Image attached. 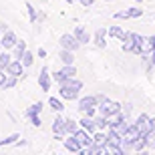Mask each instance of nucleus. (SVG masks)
<instances>
[{
    "label": "nucleus",
    "mask_w": 155,
    "mask_h": 155,
    "mask_svg": "<svg viewBox=\"0 0 155 155\" xmlns=\"http://www.w3.org/2000/svg\"><path fill=\"white\" fill-rule=\"evenodd\" d=\"M83 89V83L75 77L63 81L61 83V99H67V101H73V99L79 97V91Z\"/></svg>",
    "instance_id": "1"
},
{
    "label": "nucleus",
    "mask_w": 155,
    "mask_h": 155,
    "mask_svg": "<svg viewBox=\"0 0 155 155\" xmlns=\"http://www.w3.org/2000/svg\"><path fill=\"white\" fill-rule=\"evenodd\" d=\"M97 103H99V113L103 117L115 115V113L121 111V105L115 103V101H111V99H107L105 95H97Z\"/></svg>",
    "instance_id": "2"
},
{
    "label": "nucleus",
    "mask_w": 155,
    "mask_h": 155,
    "mask_svg": "<svg viewBox=\"0 0 155 155\" xmlns=\"http://www.w3.org/2000/svg\"><path fill=\"white\" fill-rule=\"evenodd\" d=\"M141 40H143V36L137 35V32H125V36H123V51L125 52H137Z\"/></svg>",
    "instance_id": "3"
},
{
    "label": "nucleus",
    "mask_w": 155,
    "mask_h": 155,
    "mask_svg": "<svg viewBox=\"0 0 155 155\" xmlns=\"http://www.w3.org/2000/svg\"><path fill=\"white\" fill-rule=\"evenodd\" d=\"M97 97H85L79 101V111L83 113V115L87 117H93L95 115V107H97Z\"/></svg>",
    "instance_id": "4"
},
{
    "label": "nucleus",
    "mask_w": 155,
    "mask_h": 155,
    "mask_svg": "<svg viewBox=\"0 0 155 155\" xmlns=\"http://www.w3.org/2000/svg\"><path fill=\"white\" fill-rule=\"evenodd\" d=\"M58 42H61V48H67V51H73V52H75L77 48L81 46V42L77 40V36L75 35H69V32L61 36V38H58Z\"/></svg>",
    "instance_id": "5"
},
{
    "label": "nucleus",
    "mask_w": 155,
    "mask_h": 155,
    "mask_svg": "<svg viewBox=\"0 0 155 155\" xmlns=\"http://www.w3.org/2000/svg\"><path fill=\"white\" fill-rule=\"evenodd\" d=\"M75 75H77L75 67H73V64H64V67H63L61 71H58V73H54V75H52V79L58 81V83H63V81L71 79V77H75Z\"/></svg>",
    "instance_id": "6"
},
{
    "label": "nucleus",
    "mask_w": 155,
    "mask_h": 155,
    "mask_svg": "<svg viewBox=\"0 0 155 155\" xmlns=\"http://www.w3.org/2000/svg\"><path fill=\"white\" fill-rule=\"evenodd\" d=\"M75 139L81 143V147H83V149H89V147L93 145V137L89 135V131H87V129H77Z\"/></svg>",
    "instance_id": "7"
},
{
    "label": "nucleus",
    "mask_w": 155,
    "mask_h": 155,
    "mask_svg": "<svg viewBox=\"0 0 155 155\" xmlns=\"http://www.w3.org/2000/svg\"><path fill=\"white\" fill-rule=\"evenodd\" d=\"M135 125H137V129L143 133V135H147V133L151 131V119H149V115L141 113V115L137 117V121H135Z\"/></svg>",
    "instance_id": "8"
},
{
    "label": "nucleus",
    "mask_w": 155,
    "mask_h": 155,
    "mask_svg": "<svg viewBox=\"0 0 155 155\" xmlns=\"http://www.w3.org/2000/svg\"><path fill=\"white\" fill-rule=\"evenodd\" d=\"M141 14H143V10H141V8H137V6H133V8H127V12H115V14H113V18L125 20V18H139Z\"/></svg>",
    "instance_id": "9"
},
{
    "label": "nucleus",
    "mask_w": 155,
    "mask_h": 155,
    "mask_svg": "<svg viewBox=\"0 0 155 155\" xmlns=\"http://www.w3.org/2000/svg\"><path fill=\"white\" fill-rule=\"evenodd\" d=\"M153 51H155V46H153V42H151V38H143V40H141V45H139V48H137V52L143 58H149Z\"/></svg>",
    "instance_id": "10"
},
{
    "label": "nucleus",
    "mask_w": 155,
    "mask_h": 155,
    "mask_svg": "<svg viewBox=\"0 0 155 155\" xmlns=\"http://www.w3.org/2000/svg\"><path fill=\"white\" fill-rule=\"evenodd\" d=\"M6 73L8 75H12V77H22V73H24V64H22V61H18V58H14L10 64H8V69H6Z\"/></svg>",
    "instance_id": "11"
},
{
    "label": "nucleus",
    "mask_w": 155,
    "mask_h": 155,
    "mask_svg": "<svg viewBox=\"0 0 155 155\" xmlns=\"http://www.w3.org/2000/svg\"><path fill=\"white\" fill-rule=\"evenodd\" d=\"M16 42H18V38H16V35H14L12 30H6L4 35L0 36V45L4 46V48H12Z\"/></svg>",
    "instance_id": "12"
},
{
    "label": "nucleus",
    "mask_w": 155,
    "mask_h": 155,
    "mask_svg": "<svg viewBox=\"0 0 155 155\" xmlns=\"http://www.w3.org/2000/svg\"><path fill=\"white\" fill-rule=\"evenodd\" d=\"M38 85L42 91H51V75H48V69L42 67L40 69V75H38Z\"/></svg>",
    "instance_id": "13"
},
{
    "label": "nucleus",
    "mask_w": 155,
    "mask_h": 155,
    "mask_svg": "<svg viewBox=\"0 0 155 155\" xmlns=\"http://www.w3.org/2000/svg\"><path fill=\"white\" fill-rule=\"evenodd\" d=\"M81 127H83V129H87L89 133L97 131V125H95V119H93V117H87V115H83V119H81Z\"/></svg>",
    "instance_id": "14"
},
{
    "label": "nucleus",
    "mask_w": 155,
    "mask_h": 155,
    "mask_svg": "<svg viewBox=\"0 0 155 155\" xmlns=\"http://www.w3.org/2000/svg\"><path fill=\"white\" fill-rule=\"evenodd\" d=\"M73 35L77 36V40H79L81 45H85V42H89V40H91V36H89V32H87V30L83 28V26H77Z\"/></svg>",
    "instance_id": "15"
},
{
    "label": "nucleus",
    "mask_w": 155,
    "mask_h": 155,
    "mask_svg": "<svg viewBox=\"0 0 155 155\" xmlns=\"http://www.w3.org/2000/svg\"><path fill=\"white\" fill-rule=\"evenodd\" d=\"M63 143H64V147H67L69 151H81V149H83V147H81V143L75 139V135H73V137H69V139H64Z\"/></svg>",
    "instance_id": "16"
},
{
    "label": "nucleus",
    "mask_w": 155,
    "mask_h": 155,
    "mask_svg": "<svg viewBox=\"0 0 155 155\" xmlns=\"http://www.w3.org/2000/svg\"><path fill=\"white\" fill-rule=\"evenodd\" d=\"M105 35H107V30H105V28H99L97 32H95V45H97L99 48H105V46H107V42H105Z\"/></svg>",
    "instance_id": "17"
},
{
    "label": "nucleus",
    "mask_w": 155,
    "mask_h": 155,
    "mask_svg": "<svg viewBox=\"0 0 155 155\" xmlns=\"http://www.w3.org/2000/svg\"><path fill=\"white\" fill-rule=\"evenodd\" d=\"M24 52H26V42H24V40H18L16 45H14V58L20 61Z\"/></svg>",
    "instance_id": "18"
},
{
    "label": "nucleus",
    "mask_w": 155,
    "mask_h": 155,
    "mask_svg": "<svg viewBox=\"0 0 155 155\" xmlns=\"http://www.w3.org/2000/svg\"><path fill=\"white\" fill-rule=\"evenodd\" d=\"M52 131L57 133V135H63L64 133V119L63 117H57V119L52 121Z\"/></svg>",
    "instance_id": "19"
},
{
    "label": "nucleus",
    "mask_w": 155,
    "mask_h": 155,
    "mask_svg": "<svg viewBox=\"0 0 155 155\" xmlns=\"http://www.w3.org/2000/svg\"><path fill=\"white\" fill-rule=\"evenodd\" d=\"M61 61H63L64 64H73V63H75L73 51H67V48H63V51H61Z\"/></svg>",
    "instance_id": "20"
},
{
    "label": "nucleus",
    "mask_w": 155,
    "mask_h": 155,
    "mask_svg": "<svg viewBox=\"0 0 155 155\" xmlns=\"http://www.w3.org/2000/svg\"><path fill=\"white\" fill-rule=\"evenodd\" d=\"M107 35H109V36H113V38H121V40H123L125 32H123V28H121V26H111V28L107 30Z\"/></svg>",
    "instance_id": "21"
},
{
    "label": "nucleus",
    "mask_w": 155,
    "mask_h": 155,
    "mask_svg": "<svg viewBox=\"0 0 155 155\" xmlns=\"http://www.w3.org/2000/svg\"><path fill=\"white\" fill-rule=\"evenodd\" d=\"M77 129H79V127H77V123H75L73 119H64V133H71V135H75Z\"/></svg>",
    "instance_id": "22"
},
{
    "label": "nucleus",
    "mask_w": 155,
    "mask_h": 155,
    "mask_svg": "<svg viewBox=\"0 0 155 155\" xmlns=\"http://www.w3.org/2000/svg\"><path fill=\"white\" fill-rule=\"evenodd\" d=\"M40 111H42V103H40V101H36L35 105H30L28 109H26V117H30V115H38Z\"/></svg>",
    "instance_id": "23"
},
{
    "label": "nucleus",
    "mask_w": 155,
    "mask_h": 155,
    "mask_svg": "<svg viewBox=\"0 0 155 155\" xmlns=\"http://www.w3.org/2000/svg\"><path fill=\"white\" fill-rule=\"evenodd\" d=\"M48 105H51L54 111H63V109H64L63 101H61V99H57V97H51V99H48Z\"/></svg>",
    "instance_id": "24"
},
{
    "label": "nucleus",
    "mask_w": 155,
    "mask_h": 155,
    "mask_svg": "<svg viewBox=\"0 0 155 155\" xmlns=\"http://www.w3.org/2000/svg\"><path fill=\"white\" fill-rule=\"evenodd\" d=\"M10 54H8V52H2V54H0V69H8V64H10L12 63V61H10Z\"/></svg>",
    "instance_id": "25"
},
{
    "label": "nucleus",
    "mask_w": 155,
    "mask_h": 155,
    "mask_svg": "<svg viewBox=\"0 0 155 155\" xmlns=\"http://www.w3.org/2000/svg\"><path fill=\"white\" fill-rule=\"evenodd\" d=\"M18 139H20V135H18V133H14V135H10V137H6V139H0V147H4V145H12V143H16Z\"/></svg>",
    "instance_id": "26"
},
{
    "label": "nucleus",
    "mask_w": 155,
    "mask_h": 155,
    "mask_svg": "<svg viewBox=\"0 0 155 155\" xmlns=\"http://www.w3.org/2000/svg\"><path fill=\"white\" fill-rule=\"evenodd\" d=\"M107 141H109V139H107V135H105V133H101L99 131L97 135H95V137H93V143H97V145H107Z\"/></svg>",
    "instance_id": "27"
},
{
    "label": "nucleus",
    "mask_w": 155,
    "mask_h": 155,
    "mask_svg": "<svg viewBox=\"0 0 155 155\" xmlns=\"http://www.w3.org/2000/svg\"><path fill=\"white\" fill-rule=\"evenodd\" d=\"M20 61H22V64H24V67H30V64L35 63V54L26 51V52L22 54V58H20Z\"/></svg>",
    "instance_id": "28"
},
{
    "label": "nucleus",
    "mask_w": 155,
    "mask_h": 155,
    "mask_svg": "<svg viewBox=\"0 0 155 155\" xmlns=\"http://www.w3.org/2000/svg\"><path fill=\"white\" fill-rule=\"evenodd\" d=\"M95 125H97V129L101 131V129H105V127L109 125V121H107V117L101 115V117H97V119H95Z\"/></svg>",
    "instance_id": "29"
},
{
    "label": "nucleus",
    "mask_w": 155,
    "mask_h": 155,
    "mask_svg": "<svg viewBox=\"0 0 155 155\" xmlns=\"http://www.w3.org/2000/svg\"><path fill=\"white\" fill-rule=\"evenodd\" d=\"M145 145L147 147H155V131H149L145 135Z\"/></svg>",
    "instance_id": "30"
},
{
    "label": "nucleus",
    "mask_w": 155,
    "mask_h": 155,
    "mask_svg": "<svg viewBox=\"0 0 155 155\" xmlns=\"http://www.w3.org/2000/svg\"><path fill=\"white\" fill-rule=\"evenodd\" d=\"M26 10H28V18H30V22H36V10H35V6L30 4V2H26Z\"/></svg>",
    "instance_id": "31"
},
{
    "label": "nucleus",
    "mask_w": 155,
    "mask_h": 155,
    "mask_svg": "<svg viewBox=\"0 0 155 155\" xmlns=\"http://www.w3.org/2000/svg\"><path fill=\"white\" fill-rule=\"evenodd\" d=\"M16 85V77H12V75H8V79H6V83L2 87H4V89H12V87Z\"/></svg>",
    "instance_id": "32"
},
{
    "label": "nucleus",
    "mask_w": 155,
    "mask_h": 155,
    "mask_svg": "<svg viewBox=\"0 0 155 155\" xmlns=\"http://www.w3.org/2000/svg\"><path fill=\"white\" fill-rule=\"evenodd\" d=\"M28 119H30V123H32L35 127H40V117L38 115H30Z\"/></svg>",
    "instance_id": "33"
},
{
    "label": "nucleus",
    "mask_w": 155,
    "mask_h": 155,
    "mask_svg": "<svg viewBox=\"0 0 155 155\" xmlns=\"http://www.w3.org/2000/svg\"><path fill=\"white\" fill-rule=\"evenodd\" d=\"M6 79H8V75L4 73V69H0V87H2V85L6 83Z\"/></svg>",
    "instance_id": "34"
},
{
    "label": "nucleus",
    "mask_w": 155,
    "mask_h": 155,
    "mask_svg": "<svg viewBox=\"0 0 155 155\" xmlns=\"http://www.w3.org/2000/svg\"><path fill=\"white\" fill-rule=\"evenodd\" d=\"M79 2H81V4H83V6H91L93 2H95V0H79Z\"/></svg>",
    "instance_id": "35"
},
{
    "label": "nucleus",
    "mask_w": 155,
    "mask_h": 155,
    "mask_svg": "<svg viewBox=\"0 0 155 155\" xmlns=\"http://www.w3.org/2000/svg\"><path fill=\"white\" fill-rule=\"evenodd\" d=\"M38 57H46V51H45V48H38Z\"/></svg>",
    "instance_id": "36"
},
{
    "label": "nucleus",
    "mask_w": 155,
    "mask_h": 155,
    "mask_svg": "<svg viewBox=\"0 0 155 155\" xmlns=\"http://www.w3.org/2000/svg\"><path fill=\"white\" fill-rule=\"evenodd\" d=\"M151 64H153V67H155V51L151 52Z\"/></svg>",
    "instance_id": "37"
},
{
    "label": "nucleus",
    "mask_w": 155,
    "mask_h": 155,
    "mask_svg": "<svg viewBox=\"0 0 155 155\" xmlns=\"http://www.w3.org/2000/svg\"><path fill=\"white\" fill-rule=\"evenodd\" d=\"M151 131H155V117L151 119Z\"/></svg>",
    "instance_id": "38"
},
{
    "label": "nucleus",
    "mask_w": 155,
    "mask_h": 155,
    "mask_svg": "<svg viewBox=\"0 0 155 155\" xmlns=\"http://www.w3.org/2000/svg\"><path fill=\"white\" fill-rule=\"evenodd\" d=\"M149 38H151V42H153V46H155V35H153V36H149Z\"/></svg>",
    "instance_id": "39"
},
{
    "label": "nucleus",
    "mask_w": 155,
    "mask_h": 155,
    "mask_svg": "<svg viewBox=\"0 0 155 155\" xmlns=\"http://www.w3.org/2000/svg\"><path fill=\"white\" fill-rule=\"evenodd\" d=\"M137 2H143V0H137Z\"/></svg>",
    "instance_id": "40"
},
{
    "label": "nucleus",
    "mask_w": 155,
    "mask_h": 155,
    "mask_svg": "<svg viewBox=\"0 0 155 155\" xmlns=\"http://www.w3.org/2000/svg\"><path fill=\"white\" fill-rule=\"evenodd\" d=\"M107 2H113V0H107Z\"/></svg>",
    "instance_id": "41"
}]
</instances>
